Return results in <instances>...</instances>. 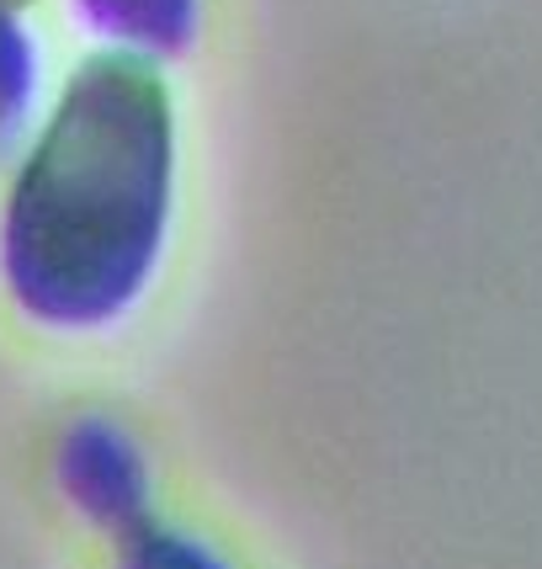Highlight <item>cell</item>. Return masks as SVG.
Instances as JSON below:
<instances>
[{
  "mask_svg": "<svg viewBox=\"0 0 542 569\" xmlns=\"http://www.w3.org/2000/svg\"><path fill=\"white\" fill-rule=\"evenodd\" d=\"M175 213V97L160 59L101 49L64 80L0 213V282L49 330L118 325Z\"/></svg>",
  "mask_w": 542,
  "mask_h": 569,
  "instance_id": "cell-1",
  "label": "cell"
},
{
  "mask_svg": "<svg viewBox=\"0 0 542 569\" xmlns=\"http://www.w3.org/2000/svg\"><path fill=\"white\" fill-rule=\"evenodd\" d=\"M38 97V49L32 32L17 22V11H0V160L22 139L27 112Z\"/></svg>",
  "mask_w": 542,
  "mask_h": 569,
  "instance_id": "cell-4",
  "label": "cell"
},
{
  "mask_svg": "<svg viewBox=\"0 0 542 569\" xmlns=\"http://www.w3.org/2000/svg\"><path fill=\"white\" fill-rule=\"evenodd\" d=\"M53 479L74 511L112 538H128L154 521V479L144 452L107 416H80L64 426L53 452Z\"/></svg>",
  "mask_w": 542,
  "mask_h": 569,
  "instance_id": "cell-2",
  "label": "cell"
},
{
  "mask_svg": "<svg viewBox=\"0 0 542 569\" xmlns=\"http://www.w3.org/2000/svg\"><path fill=\"white\" fill-rule=\"evenodd\" d=\"M32 0H0V11H27Z\"/></svg>",
  "mask_w": 542,
  "mask_h": 569,
  "instance_id": "cell-6",
  "label": "cell"
},
{
  "mask_svg": "<svg viewBox=\"0 0 542 569\" xmlns=\"http://www.w3.org/2000/svg\"><path fill=\"white\" fill-rule=\"evenodd\" d=\"M118 569H229V565H223L219 548H208L192 532H175V527L149 521V527L123 538Z\"/></svg>",
  "mask_w": 542,
  "mask_h": 569,
  "instance_id": "cell-5",
  "label": "cell"
},
{
  "mask_svg": "<svg viewBox=\"0 0 542 569\" xmlns=\"http://www.w3.org/2000/svg\"><path fill=\"white\" fill-rule=\"evenodd\" d=\"M74 11L112 49L144 59H175L202 32V0H74Z\"/></svg>",
  "mask_w": 542,
  "mask_h": 569,
  "instance_id": "cell-3",
  "label": "cell"
}]
</instances>
